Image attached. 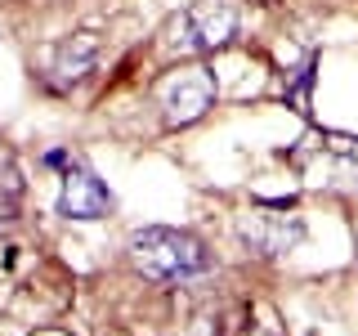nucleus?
<instances>
[{
  "mask_svg": "<svg viewBox=\"0 0 358 336\" xmlns=\"http://www.w3.org/2000/svg\"><path fill=\"white\" fill-rule=\"evenodd\" d=\"M130 260L148 278L184 283V278H197L210 269V251L188 229H162V224H152V229L130 233Z\"/></svg>",
  "mask_w": 358,
  "mask_h": 336,
  "instance_id": "obj_1",
  "label": "nucleus"
},
{
  "mask_svg": "<svg viewBox=\"0 0 358 336\" xmlns=\"http://www.w3.org/2000/svg\"><path fill=\"white\" fill-rule=\"evenodd\" d=\"M238 36V5L233 0H197L166 27V45L175 54H210Z\"/></svg>",
  "mask_w": 358,
  "mask_h": 336,
  "instance_id": "obj_2",
  "label": "nucleus"
},
{
  "mask_svg": "<svg viewBox=\"0 0 358 336\" xmlns=\"http://www.w3.org/2000/svg\"><path fill=\"white\" fill-rule=\"evenodd\" d=\"M238 238L260 255H287L291 246L305 238L300 216H278V211H251L238 220Z\"/></svg>",
  "mask_w": 358,
  "mask_h": 336,
  "instance_id": "obj_3",
  "label": "nucleus"
},
{
  "mask_svg": "<svg viewBox=\"0 0 358 336\" xmlns=\"http://www.w3.org/2000/svg\"><path fill=\"white\" fill-rule=\"evenodd\" d=\"M166 126H188L201 112L215 104V76L206 67H193V72H179L171 85H166Z\"/></svg>",
  "mask_w": 358,
  "mask_h": 336,
  "instance_id": "obj_4",
  "label": "nucleus"
},
{
  "mask_svg": "<svg viewBox=\"0 0 358 336\" xmlns=\"http://www.w3.org/2000/svg\"><path fill=\"white\" fill-rule=\"evenodd\" d=\"M59 211L67 220H103L112 211V193L103 188V179L90 175L85 166H67V171H63Z\"/></svg>",
  "mask_w": 358,
  "mask_h": 336,
  "instance_id": "obj_5",
  "label": "nucleus"
},
{
  "mask_svg": "<svg viewBox=\"0 0 358 336\" xmlns=\"http://www.w3.org/2000/svg\"><path fill=\"white\" fill-rule=\"evenodd\" d=\"M220 336H282L273 309L264 305H238L220 318Z\"/></svg>",
  "mask_w": 358,
  "mask_h": 336,
  "instance_id": "obj_6",
  "label": "nucleus"
},
{
  "mask_svg": "<svg viewBox=\"0 0 358 336\" xmlns=\"http://www.w3.org/2000/svg\"><path fill=\"white\" fill-rule=\"evenodd\" d=\"M94 54H99L94 36H72V41H63V45H59V63H54V72H59L63 81H76V76H85V72H90Z\"/></svg>",
  "mask_w": 358,
  "mask_h": 336,
  "instance_id": "obj_7",
  "label": "nucleus"
},
{
  "mask_svg": "<svg viewBox=\"0 0 358 336\" xmlns=\"http://www.w3.org/2000/svg\"><path fill=\"white\" fill-rule=\"evenodd\" d=\"M18 197H22V179L14 171V162L0 157V229H9L18 220Z\"/></svg>",
  "mask_w": 358,
  "mask_h": 336,
  "instance_id": "obj_8",
  "label": "nucleus"
},
{
  "mask_svg": "<svg viewBox=\"0 0 358 336\" xmlns=\"http://www.w3.org/2000/svg\"><path fill=\"white\" fill-rule=\"evenodd\" d=\"M309 85H313V59L300 67V76H296V85H287V99L296 104V112H309Z\"/></svg>",
  "mask_w": 358,
  "mask_h": 336,
  "instance_id": "obj_9",
  "label": "nucleus"
}]
</instances>
